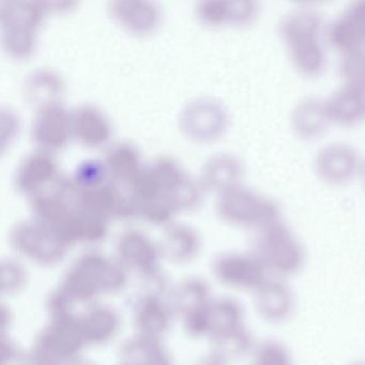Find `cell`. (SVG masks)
Masks as SVG:
<instances>
[{
	"mask_svg": "<svg viewBox=\"0 0 365 365\" xmlns=\"http://www.w3.org/2000/svg\"><path fill=\"white\" fill-rule=\"evenodd\" d=\"M324 18L313 7L294 8L279 21V33L284 43L307 37H320L324 31Z\"/></svg>",
	"mask_w": 365,
	"mask_h": 365,
	"instance_id": "obj_8",
	"label": "cell"
},
{
	"mask_svg": "<svg viewBox=\"0 0 365 365\" xmlns=\"http://www.w3.org/2000/svg\"><path fill=\"white\" fill-rule=\"evenodd\" d=\"M331 123L352 125L365 118V108L358 91L351 85H341L326 98Z\"/></svg>",
	"mask_w": 365,
	"mask_h": 365,
	"instance_id": "obj_9",
	"label": "cell"
},
{
	"mask_svg": "<svg viewBox=\"0 0 365 365\" xmlns=\"http://www.w3.org/2000/svg\"><path fill=\"white\" fill-rule=\"evenodd\" d=\"M363 157L358 149L345 142H332L318 149L314 170L329 185H341L360 175Z\"/></svg>",
	"mask_w": 365,
	"mask_h": 365,
	"instance_id": "obj_3",
	"label": "cell"
},
{
	"mask_svg": "<svg viewBox=\"0 0 365 365\" xmlns=\"http://www.w3.org/2000/svg\"><path fill=\"white\" fill-rule=\"evenodd\" d=\"M326 36L343 54L365 51V0L350 4L327 26Z\"/></svg>",
	"mask_w": 365,
	"mask_h": 365,
	"instance_id": "obj_4",
	"label": "cell"
},
{
	"mask_svg": "<svg viewBox=\"0 0 365 365\" xmlns=\"http://www.w3.org/2000/svg\"><path fill=\"white\" fill-rule=\"evenodd\" d=\"M253 365H294V361L286 346L270 339L255 348Z\"/></svg>",
	"mask_w": 365,
	"mask_h": 365,
	"instance_id": "obj_11",
	"label": "cell"
},
{
	"mask_svg": "<svg viewBox=\"0 0 365 365\" xmlns=\"http://www.w3.org/2000/svg\"><path fill=\"white\" fill-rule=\"evenodd\" d=\"M288 56L294 69L305 76H315L326 63V51L320 38H309L287 44Z\"/></svg>",
	"mask_w": 365,
	"mask_h": 365,
	"instance_id": "obj_10",
	"label": "cell"
},
{
	"mask_svg": "<svg viewBox=\"0 0 365 365\" xmlns=\"http://www.w3.org/2000/svg\"><path fill=\"white\" fill-rule=\"evenodd\" d=\"M351 365H365V362H356Z\"/></svg>",
	"mask_w": 365,
	"mask_h": 365,
	"instance_id": "obj_14",
	"label": "cell"
},
{
	"mask_svg": "<svg viewBox=\"0 0 365 365\" xmlns=\"http://www.w3.org/2000/svg\"><path fill=\"white\" fill-rule=\"evenodd\" d=\"M361 179H362L363 185L365 187V157L363 158L362 165H361L360 175H359Z\"/></svg>",
	"mask_w": 365,
	"mask_h": 365,
	"instance_id": "obj_13",
	"label": "cell"
},
{
	"mask_svg": "<svg viewBox=\"0 0 365 365\" xmlns=\"http://www.w3.org/2000/svg\"><path fill=\"white\" fill-rule=\"evenodd\" d=\"M349 85V84H348ZM354 88L358 91L359 95H360L361 99H362L363 104H364L365 108V83L360 85H351Z\"/></svg>",
	"mask_w": 365,
	"mask_h": 365,
	"instance_id": "obj_12",
	"label": "cell"
},
{
	"mask_svg": "<svg viewBox=\"0 0 365 365\" xmlns=\"http://www.w3.org/2000/svg\"><path fill=\"white\" fill-rule=\"evenodd\" d=\"M290 123L300 138L314 140L324 135L332 125L326 99L313 95L299 99L290 112Z\"/></svg>",
	"mask_w": 365,
	"mask_h": 365,
	"instance_id": "obj_6",
	"label": "cell"
},
{
	"mask_svg": "<svg viewBox=\"0 0 365 365\" xmlns=\"http://www.w3.org/2000/svg\"><path fill=\"white\" fill-rule=\"evenodd\" d=\"M260 315L271 322L288 319L294 309V292L282 279H268L256 292Z\"/></svg>",
	"mask_w": 365,
	"mask_h": 365,
	"instance_id": "obj_7",
	"label": "cell"
},
{
	"mask_svg": "<svg viewBox=\"0 0 365 365\" xmlns=\"http://www.w3.org/2000/svg\"><path fill=\"white\" fill-rule=\"evenodd\" d=\"M217 272L228 285L254 292L269 279L266 267L254 253L225 256L220 260Z\"/></svg>",
	"mask_w": 365,
	"mask_h": 365,
	"instance_id": "obj_5",
	"label": "cell"
},
{
	"mask_svg": "<svg viewBox=\"0 0 365 365\" xmlns=\"http://www.w3.org/2000/svg\"><path fill=\"white\" fill-rule=\"evenodd\" d=\"M253 253L277 279L296 274L304 264L302 243L282 219L257 230Z\"/></svg>",
	"mask_w": 365,
	"mask_h": 365,
	"instance_id": "obj_1",
	"label": "cell"
},
{
	"mask_svg": "<svg viewBox=\"0 0 365 365\" xmlns=\"http://www.w3.org/2000/svg\"><path fill=\"white\" fill-rule=\"evenodd\" d=\"M220 209L228 221L255 228L256 232L281 219L274 200L240 185L223 191Z\"/></svg>",
	"mask_w": 365,
	"mask_h": 365,
	"instance_id": "obj_2",
	"label": "cell"
}]
</instances>
